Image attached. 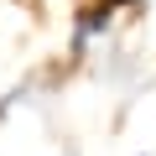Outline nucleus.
<instances>
[{"instance_id": "f03ea898", "label": "nucleus", "mask_w": 156, "mask_h": 156, "mask_svg": "<svg viewBox=\"0 0 156 156\" xmlns=\"http://www.w3.org/2000/svg\"><path fill=\"white\" fill-rule=\"evenodd\" d=\"M130 5H146V0H130Z\"/></svg>"}, {"instance_id": "f257e3e1", "label": "nucleus", "mask_w": 156, "mask_h": 156, "mask_svg": "<svg viewBox=\"0 0 156 156\" xmlns=\"http://www.w3.org/2000/svg\"><path fill=\"white\" fill-rule=\"evenodd\" d=\"M125 11H135L130 0H78V5H73V42H68V52L83 57L99 37L115 31V21H120Z\"/></svg>"}]
</instances>
